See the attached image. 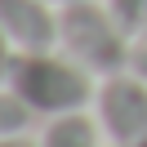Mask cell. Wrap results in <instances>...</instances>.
<instances>
[{
	"mask_svg": "<svg viewBox=\"0 0 147 147\" xmlns=\"http://www.w3.org/2000/svg\"><path fill=\"white\" fill-rule=\"evenodd\" d=\"M13 58H18V49H13V40L0 31V85H9V71H13Z\"/></svg>",
	"mask_w": 147,
	"mask_h": 147,
	"instance_id": "obj_9",
	"label": "cell"
},
{
	"mask_svg": "<svg viewBox=\"0 0 147 147\" xmlns=\"http://www.w3.org/2000/svg\"><path fill=\"white\" fill-rule=\"evenodd\" d=\"M9 89L31 107V116H71L94 102V71H85L63 49H36L18 54L9 71Z\"/></svg>",
	"mask_w": 147,
	"mask_h": 147,
	"instance_id": "obj_1",
	"label": "cell"
},
{
	"mask_svg": "<svg viewBox=\"0 0 147 147\" xmlns=\"http://www.w3.org/2000/svg\"><path fill=\"white\" fill-rule=\"evenodd\" d=\"M111 9V18L125 27V36L134 40L138 31H147V0H102Z\"/></svg>",
	"mask_w": 147,
	"mask_h": 147,
	"instance_id": "obj_7",
	"label": "cell"
},
{
	"mask_svg": "<svg viewBox=\"0 0 147 147\" xmlns=\"http://www.w3.org/2000/svg\"><path fill=\"white\" fill-rule=\"evenodd\" d=\"M129 45L134 40L125 36V27L98 0H76L67 9H58V49L71 54L85 71L94 76L129 71Z\"/></svg>",
	"mask_w": 147,
	"mask_h": 147,
	"instance_id": "obj_2",
	"label": "cell"
},
{
	"mask_svg": "<svg viewBox=\"0 0 147 147\" xmlns=\"http://www.w3.org/2000/svg\"><path fill=\"white\" fill-rule=\"evenodd\" d=\"M129 71H138L147 80V31H138L134 45H129Z\"/></svg>",
	"mask_w": 147,
	"mask_h": 147,
	"instance_id": "obj_8",
	"label": "cell"
},
{
	"mask_svg": "<svg viewBox=\"0 0 147 147\" xmlns=\"http://www.w3.org/2000/svg\"><path fill=\"white\" fill-rule=\"evenodd\" d=\"M94 120L111 147H147V80L138 71L102 76L94 94Z\"/></svg>",
	"mask_w": 147,
	"mask_h": 147,
	"instance_id": "obj_3",
	"label": "cell"
},
{
	"mask_svg": "<svg viewBox=\"0 0 147 147\" xmlns=\"http://www.w3.org/2000/svg\"><path fill=\"white\" fill-rule=\"evenodd\" d=\"M27 125H31V107L9 89V85H0V138L27 134Z\"/></svg>",
	"mask_w": 147,
	"mask_h": 147,
	"instance_id": "obj_6",
	"label": "cell"
},
{
	"mask_svg": "<svg viewBox=\"0 0 147 147\" xmlns=\"http://www.w3.org/2000/svg\"><path fill=\"white\" fill-rule=\"evenodd\" d=\"M0 147H40V143H31L27 134H13V138H0Z\"/></svg>",
	"mask_w": 147,
	"mask_h": 147,
	"instance_id": "obj_10",
	"label": "cell"
},
{
	"mask_svg": "<svg viewBox=\"0 0 147 147\" xmlns=\"http://www.w3.org/2000/svg\"><path fill=\"white\" fill-rule=\"evenodd\" d=\"M49 5H58V9H67V5H76V0H49Z\"/></svg>",
	"mask_w": 147,
	"mask_h": 147,
	"instance_id": "obj_11",
	"label": "cell"
},
{
	"mask_svg": "<svg viewBox=\"0 0 147 147\" xmlns=\"http://www.w3.org/2000/svg\"><path fill=\"white\" fill-rule=\"evenodd\" d=\"M98 138H102L98 120H89L85 111H71V116H54L36 143L40 147H98Z\"/></svg>",
	"mask_w": 147,
	"mask_h": 147,
	"instance_id": "obj_5",
	"label": "cell"
},
{
	"mask_svg": "<svg viewBox=\"0 0 147 147\" xmlns=\"http://www.w3.org/2000/svg\"><path fill=\"white\" fill-rule=\"evenodd\" d=\"M0 31L18 54L58 49V13L49 0H0Z\"/></svg>",
	"mask_w": 147,
	"mask_h": 147,
	"instance_id": "obj_4",
	"label": "cell"
}]
</instances>
